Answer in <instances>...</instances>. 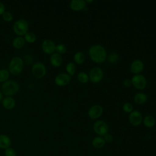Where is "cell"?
Returning a JSON list of instances; mask_svg holds the SVG:
<instances>
[{
	"instance_id": "1",
	"label": "cell",
	"mask_w": 156,
	"mask_h": 156,
	"mask_svg": "<svg viewBox=\"0 0 156 156\" xmlns=\"http://www.w3.org/2000/svg\"><path fill=\"white\" fill-rule=\"evenodd\" d=\"M88 55L90 58L96 63L104 62L107 58V51L100 44H94L91 46L88 50Z\"/></svg>"
},
{
	"instance_id": "2",
	"label": "cell",
	"mask_w": 156,
	"mask_h": 156,
	"mask_svg": "<svg viewBox=\"0 0 156 156\" xmlns=\"http://www.w3.org/2000/svg\"><path fill=\"white\" fill-rule=\"evenodd\" d=\"M19 89V84L15 80H7L2 85V91L4 94L7 96H13L16 94Z\"/></svg>"
},
{
	"instance_id": "3",
	"label": "cell",
	"mask_w": 156,
	"mask_h": 156,
	"mask_svg": "<svg viewBox=\"0 0 156 156\" xmlns=\"http://www.w3.org/2000/svg\"><path fill=\"white\" fill-rule=\"evenodd\" d=\"M24 63L23 60L20 57H13L9 65V72L13 75L19 74L23 70Z\"/></svg>"
},
{
	"instance_id": "4",
	"label": "cell",
	"mask_w": 156,
	"mask_h": 156,
	"mask_svg": "<svg viewBox=\"0 0 156 156\" xmlns=\"http://www.w3.org/2000/svg\"><path fill=\"white\" fill-rule=\"evenodd\" d=\"M28 29V23L24 19H20L17 20L15 21L13 26V29L15 33L20 37L24 35L27 32Z\"/></svg>"
},
{
	"instance_id": "5",
	"label": "cell",
	"mask_w": 156,
	"mask_h": 156,
	"mask_svg": "<svg viewBox=\"0 0 156 156\" xmlns=\"http://www.w3.org/2000/svg\"><path fill=\"white\" fill-rule=\"evenodd\" d=\"M93 128L94 132L100 136L105 135L109 130L108 124L102 120L96 121L93 124Z\"/></svg>"
},
{
	"instance_id": "6",
	"label": "cell",
	"mask_w": 156,
	"mask_h": 156,
	"mask_svg": "<svg viewBox=\"0 0 156 156\" xmlns=\"http://www.w3.org/2000/svg\"><path fill=\"white\" fill-rule=\"evenodd\" d=\"M88 77L89 80H90L93 83H98L104 77L103 71L101 68L95 66L90 71Z\"/></svg>"
},
{
	"instance_id": "7",
	"label": "cell",
	"mask_w": 156,
	"mask_h": 156,
	"mask_svg": "<svg viewBox=\"0 0 156 156\" xmlns=\"http://www.w3.org/2000/svg\"><path fill=\"white\" fill-rule=\"evenodd\" d=\"M132 84L135 88L139 90L144 89L147 84V80L146 77L140 74H135L131 79Z\"/></svg>"
},
{
	"instance_id": "8",
	"label": "cell",
	"mask_w": 156,
	"mask_h": 156,
	"mask_svg": "<svg viewBox=\"0 0 156 156\" xmlns=\"http://www.w3.org/2000/svg\"><path fill=\"white\" fill-rule=\"evenodd\" d=\"M32 73L37 78H42L46 73V69L44 65L41 62H37L32 65Z\"/></svg>"
},
{
	"instance_id": "9",
	"label": "cell",
	"mask_w": 156,
	"mask_h": 156,
	"mask_svg": "<svg viewBox=\"0 0 156 156\" xmlns=\"http://www.w3.org/2000/svg\"><path fill=\"white\" fill-rule=\"evenodd\" d=\"M71 76H69L68 73H62L56 76L54 81L56 85L58 86L63 87L68 84L71 80Z\"/></svg>"
},
{
	"instance_id": "10",
	"label": "cell",
	"mask_w": 156,
	"mask_h": 156,
	"mask_svg": "<svg viewBox=\"0 0 156 156\" xmlns=\"http://www.w3.org/2000/svg\"><path fill=\"white\" fill-rule=\"evenodd\" d=\"M129 120L130 123L134 126H139L143 122V116L141 113L138 110H133L129 116Z\"/></svg>"
},
{
	"instance_id": "11",
	"label": "cell",
	"mask_w": 156,
	"mask_h": 156,
	"mask_svg": "<svg viewBox=\"0 0 156 156\" xmlns=\"http://www.w3.org/2000/svg\"><path fill=\"white\" fill-rule=\"evenodd\" d=\"M55 46L54 42L51 39H45L42 42L41 48L44 53L50 54H53L55 51Z\"/></svg>"
},
{
	"instance_id": "12",
	"label": "cell",
	"mask_w": 156,
	"mask_h": 156,
	"mask_svg": "<svg viewBox=\"0 0 156 156\" xmlns=\"http://www.w3.org/2000/svg\"><path fill=\"white\" fill-rule=\"evenodd\" d=\"M103 112L102 107L99 105H94L88 110V116L92 119H97L100 117Z\"/></svg>"
},
{
	"instance_id": "13",
	"label": "cell",
	"mask_w": 156,
	"mask_h": 156,
	"mask_svg": "<svg viewBox=\"0 0 156 156\" xmlns=\"http://www.w3.org/2000/svg\"><path fill=\"white\" fill-rule=\"evenodd\" d=\"M144 69V63L141 60H135L130 65V71L134 74H138Z\"/></svg>"
},
{
	"instance_id": "14",
	"label": "cell",
	"mask_w": 156,
	"mask_h": 156,
	"mask_svg": "<svg viewBox=\"0 0 156 156\" xmlns=\"http://www.w3.org/2000/svg\"><path fill=\"white\" fill-rule=\"evenodd\" d=\"M86 2L84 0H73L70 2V7L74 11H79L85 9Z\"/></svg>"
},
{
	"instance_id": "15",
	"label": "cell",
	"mask_w": 156,
	"mask_h": 156,
	"mask_svg": "<svg viewBox=\"0 0 156 156\" xmlns=\"http://www.w3.org/2000/svg\"><path fill=\"white\" fill-rule=\"evenodd\" d=\"M63 59L60 54L58 53H53L50 57V62L51 65L55 67L60 66L62 65Z\"/></svg>"
},
{
	"instance_id": "16",
	"label": "cell",
	"mask_w": 156,
	"mask_h": 156,
	"mask_svg": "<svg viewBox=\"0 0 156 156\" xmlns=\"http://www.w3.org/2000/svg\"><path fill=\"white\" fill-rule=\"evenodd\" d=\"M12 141L9 136L5 134L0 135V148L6 149L10 147Z\"/></svg>"
},
{
	"instance_id": "17",
	"label": "cell",
	"mask_w": 156,
	"mask_h": 156,
	"mask_svg": "<svg viewBox=\"0 0 156 156\" xmlns=\"http://www.w3.org/2000/svg\"><path fill=\"white\" fill-rule=\"evenodd\" d=\"M15 100L10 96H7L2 100V105L5 109L12 110L15 107Z\"/></svg>"
},
{
	"instance_id": "18",
	"label": "cell",
	"mask_w": 156,
	"mask_h": 156,
	"mask_svg": "<svg viewBox=\"0 0 156 156\" xmlns=\"http://www.w3.org/2000/svg\"><path fill=\"white\" fill-rule=\"evenodd\" d=\"M92 146L95 149H101L105 146V142L102 136H96L92 140Z\"/></svg>"
},
{
	"instance_id": "19",
	"label": "cell",
	"mask_w": 156,
	"mask_h": 156,
	"mask_svg": "<svg viewBox=\"0 0 156 156\" xmlns=\"http://www.w3.org/2000/svg\"><path fill=\"white\" fill-rule=\"evenodd\" d=\"M134 101L138 104H144L147 100V95L142 92L136 93L134 96Z\"/></svg>"
},
{
	"instance_id": "20",
	"label": "cell",
	"mask_w": 156,
	"mask_h": 156,
	"mask_svg": "<svg viewBox=\"0 0 156 156\" xmlns=\"http://www.w3.org/2000/svg\"><path fill=\"white\" fill-rule=\"evenodd\" d=\"M143 122L146 127L151 128L155 124V119L152 115H146L143 119Z\"/></svg>"
},
{
	"instance_id": "21",
	"label": "cell",
	"mask_w": 156,
	"mask_h": 156,
	"mask_svg": "<svg viewBox=\"0 0 156 156\" xmlns=\"http://www.w3.org/2000/svg\"><path fill=\"white\" fill-rule=\"evenodd\" d=\"M24 44H25L24 38L20 36L15 38L12 41L13 46L16 49L21 48L22 47H23Z\"/></svg>"
},
{
	"instance_id": "22",
	"label": "cell",
	"mask_w": 156,
	"mask_h": 156,
	"mask_svg": "<svg viewBox=\"0 0 156 156\" xmlns=\"http://www.w3.org/2000/svg\"><path fill=\"white\" fill-rule=\"evenodd\" d=\"M74 60L77 64H82L85 60V55L82 52H77L74 55Z\"/></svg>"
},
{
	"instance_id": "23",
	"label": "cell",
	"mask_w": 156,
	"mask_h": 156,
	"mask_svg": "<svg viewBox=\"0 0 156 156\" xmlns=\"http://www.w3.org/2000/svg\"><path fill=\"white\" fill-rule=\"evenodd\" d=\"M66 70L69 76H73L76 71V65L73 62H69L66 66Z\"/></svg>"
},
{
	"instance_id": "24",
	"label": "cell",
	"mask_w": 156,
	"mask_h": 156,
	"mask_svg": "<svg viewBox=\"0 0 156 156\" xmlns=\"http://www.w3.org/2000/svg\"><path fill=\"white\" fill-rule=\"evenodd\" d=\"M77 79L80 82V83H87L88 82L89 80V77H88V75L85 73V72H80L79 73V74H77Z\"/></svg>"
},
{
	"instance_id": "25",
	"label": "cell",
	"mask_w": 156,
	"mask_h": 156,
	"mask_svg": "<svg viewBox=\"0 0 156 156\" xmlns=\"http://www.w3.org/2000/svg\"><path fill=\"white\" fill-rule=\"evenodd\" d=\"M9 71L5 69H0V82H5L9 77Z\"/></svg>"
},
{
	"instance_id": "26",
	"label": "cell",
	"mask_w": 156,
	"mask_h": 156,
	"mask_svg": "<svg viewBox=\"0 0 156 156\" xmlns=\"http://www.w3.org/2000/svg\"><path fill=\"white\" fill-rule=\"evenodd\" d=\"M24 40L28 43H34L36 40V35L31 32H27L24 35Z\"/></svg>"
},
{
	"instance_id": "27",
	"label": "cell",
	"mask_w": 156,
	"mask_h": 156,
	"mask_svg": "<svg viewBox=\"0 0 156 156\" xmlns=\"http://www.w3.org/2000/svg\"><path fill=\"white\" fill-rule=\"evenodd\" d=\"M119 55L116 52H112L108 56V61L111 63H116L119 60Z\"/></svg>"
},
{
	"instance_id": "28",
	"label": "cell",
	"mask_w": 156,
	"mask_h": 156,
	"mask_svg": "<svg viewBox=\"0 0 156 156\" xmlns=\"http://www.w3.org/2000/svg\"><path fill=\"white\" fill-rule=\"evenodd\" d=\"M55 51L59 54H65L66 51V47L63 44H58L55 46Z\"/></svg>"
},
{
	"instance_id": "29",
	"label": "cell",
	"mask_w": 156,
	"mask_h": 156,
	"mask_svg": "<svg viewBox=\"0 0 156 156\" xmlns=\"http://www.w3.org/2000/svg\"><path fill=\"white\" fill-rule=\"evenodd\" d=\"M122 110L126 113H130L133 111V105L129 102H126L122 105Z\"/></svg>"
},
{
	"instance_id": "30",
	"label": "cell",
	"mask_w": 156,
	"mask_h": 156,
	"mask_svg": "<svg viewBox=\"0 0 156 156\" xmlns=\"http://www.w3.org/2000/svg\"><path fill=\"white\" fill-rule=\"evenodd\" d=\"M2 16L3 20L5 21H7V22L11 21L13 19V15L10 12H5H5L2 15Z\"/></svg>"
},
{
	"instance_id": "31",
	"label": "cell",
	"mask_w": 156,
	"mask_h": 156,
	"mask_svg": "<svg viewBox=\"0 0 156 156\" xmlns=\"http://www.w3.org/2000/svg\"><path fill=\"white\" fill-rule=\"evenodd\" d=\"M5 156H16V151L12 147H9L5 150Z\"/></svg>"
},
{
	"instance_id": "32",
	"label": "cell",
	"mask_w": 156,
	"mask_h": 156,
	"mask_svg": "<svg viewBox=\"0 0 156 156\" xmlns=\"http://www.w3.org/2000/svg\"><path fill=\"white\" fill-rule=\"evenodd\" d=\"M103 136H104L103 138H104V140L105 143H111L113 141V136L111 134L108 133H106Z\"/></svg>"
},
{
	"instance_id": "33",
	"label": "cell",
	"mask_w": 156,
	"mask_h": 156,
	"mask_svg": "<svg viewBox=\"0 0 156 156\" xmlns=\"http://www.w3.org/2000/svg\"><path fill=\"white\" fill-rule=\"evenodd\" d=\"M24 60H25V62H26V63H27V64H31L32 63V57L30 55H28V54H27V55H26L25 56H24Z\"/></svg>"
},
{
	"instance_id": "34",
	"label": "cell",
	"mask_w": 156,
	"mask_h": 156,
	"mask_svg": "<svg viewBox=\"0 0 156 156\" xmlns=\"http://www.w3.org/2000/svg\"><path fill=\"white\" fill-rule=\"evenodd\" d=\"M123 84L124 86L128 87H130L131 85H132V81L130 79H126L124 80L123 82Z\"/></svg>"
},
{
	"instance_id": "35",
	"label": "cell",
	"mask_w": 156,
	"mask_h": 156,
	"mask_svg": "<svg viewBox=\"0 0 156 156\" xmlns=\"http://www.w3.org/2000/svg\"><path fill=\"white\" fill-rule=\"evenodd\" d=\"M4 12H5V5L2 2H0V15H2Z\"/></svg>"
},
{
	"instance_id": "36",
	"label": "cell",
	"mask_w": 156,
	"mask_h": 156,
	"mask_svg": "<svg viewBox=\"0 0 156 156\" xmlns=\"http://www.w3.org/2000/svg\"><path fill=\"white\" fill-rule=\"evenodd\" d=\"M2 93L0 92V101L2 100Z\"/></svg>"
},
{
	"instance_id": "37",
	"label": "cell",
	"mask_w": 156,
	"mask_h": 156,
	"mask_svg": "<svg viewBox=\"0 0 156 156\" xmlns=\"http://www.w3.org/2000/svg\"><path fill=\"white\" fill-rule=\"evenodd\" d=\"M93 2V1H92V0H91V1H85V2Z\"/></svg>"
}]
</instances>
